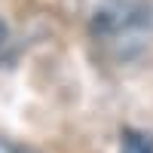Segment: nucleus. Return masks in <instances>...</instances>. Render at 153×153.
Returning <instances> with one entry per match:
<instances>
[{
	"label": "nucleus",
	"instance_id": "f257e3e1",
	"mask_svg": "<svg viewBox=\"0 0 153 153\" xmlns=\"http://www.w3.org/2000/svg\"><path fill=\"white\" fill-rule=\"evenodd\" d=\"M120 153H153V138L150 135H138V132H126Z\"/></svg>",
	"mask_w": 153,
	"mask_h": 153
},
{
	"label": "nucleus",
	"instance_id": "f03ea898",
	"mask_svg": "<svg viewBox=\"0 0 153 153\" xmlns=\"http://www.w3.org/2000/svg\"><path fill=\"white\" fill-rule=\"evenodd\" d=\"M6 52H9V28L3 25V19H0V61L6 58Z\"/></svg>",
	"mask_w": 153,
	"mask_h": 153
},
{
	"label": "nucleus",
	"instance_id": "7ed1b4c3",
	"mask_svg": "<svg viewBox=\"0 0 153 153\" xmlns=\"http://www.w3.org/2000/svg\"><path fill=\"white\" fill-rule=\"evenodd\" d=\"M0 153H19L12 144H6V141H0Z\"/></svg>",
	"mask_w": 153,
	"mask_h": 153
}]
</instances>
